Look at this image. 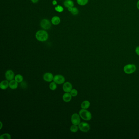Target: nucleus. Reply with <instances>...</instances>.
<instances>
[{
    "label": "nucleus",
    "instance_id": "obj_1",
    "mask_svg": "<svg viewBox=\"0 0 139 139\" xmlns=\"http://www.w3.org/2000/svg\"><path fill=\"white\" fill-rule=\"evenodd\" d=\"M36 38L40 41H46L48 38V34L47 32L44 30H40L36 34Z\"/></svg>",
    "mask_w": 139,
    "mask_h": 139
},
{
    "label": "nucleus",
    "instance_id": "obj_2",
    "mask_svg": "<svg viewBox=\"0 0 139 139\" xmlns=\"http://www.w3.org/2000/svg\"><path fill=\"white\" fill-rule=\"evenodd\" d=\"M79 114L81 118L84 120L89 121L91 120L92 115L89 111L85 109H81L79 112Z\"/></svg>",
    "mask_w": 139,
    "mask_h": 139
},
{
    "label": "nucleus",
    "instance_id": "obj_3",
    "mask_svg": "<svg viewBox=\"0 0 139 139\" xmlns=\"http://www.w3.org/2000/svg\"><path fill=\"white\" fill-rule=\"evenodd\" d=\"M136 70V66L133 64H128L125 66L124 68V72L127 74H132Z\"/></svg>",
    "mask_w": 139,
    "mask_h": 139
},
{
    "label": "nucleus",
    "instance_id": "obj_4",
    "mask_svg": "<svg viewBox=\"0 0 139 139\" xmlns=\"http://www.w3.org/2000/svg\"><path fill=\"white\" fill-rule=\"evenodd\" d=\"M81 117L78 113H74L71 117V122L74 125H78L81 123Z\"/></svg>",
    "mask_w": 139,
    "mask_h": 139
},
{
    "label": "nucleus",
    "instance_id": "obj_5",
    "mask_svg": "<svg viewBox=\"0 0 139 139\" xmlns=\"http://www.w3.org/2000/svg\"><path fill=\"white\" fill-rule=\"evenodd\" d=\"M79 129L83 132H87L90 130V127L89 124L87 123L82 122L78 125Z\"/></svg>",
    "mask_w": 139,
    "mask_h": 139
},
{
    "label": "nucleus",
    "instance_id": "obj_6",
    "mask_svg": "<svg viewBox=\"0 0 139 139\" xmlns=\"http://www.w3.org/2000/svg\"><path fill=\"white\" fill-rule=\"evenodd\" d=\"M65 79L64 77L61 75L58 74L55 75L53 78V81L58 85H61L65 82Z\"/></svg>",
    "mask_w": 139,
    "mask_h": 139
},
{
    "label": "nucleus",
    "instance_id": "obj_7",
    "mask_svg": "<svg viewBox=\"0 0 139 139\" xmlns=\"http://www.w3.org/2000/svg\"><path fill=\"white\" fill-rule=\"evenodd\" d=\"M72 85L70 82H65L63 85V90L65 93H70L72 89Z\"/></svg>",
    "mask_w": 139,
    "mask_h": 139
},
{
    "label": "nucleus",
    "instance_id": "obj_8",
    "mask_svg": "<svg viewBox=\"0 0 139 139\" xmlns=\"http://www.w3.org/2000/svg\"><path fill=\"white\" fill-rule=\"evenodd\" d=\"M41 25L42 28L45 29H48L50 28L51 24L50 21L47 19H43L41 21Z\"/></svg>",
    "mask_w": 139,
    "mask_h": 139
},
{
    "label": "nucleus",
    "instance_id": "obj_9",
    "mask_svg": "<svg viewBox=\"0 0 139 139\" xmlns=\"http://www.w3.org/2000/svg\"><path fill=\"white\" fill-rule=\"evenodd\" d=\"M5 77L7 80L10 81L15 78V74L12 70H8L6 71Z\"/></svg>",
    "mask_w": 139,
    "mask_h": 139
},
{
    "label": "nucleus",
    "instance_id": "obj_10",
    "mask_svg": "<svg viewBox=\"0 0 139 139\" xmlns=\"http://www.w3.org/2000/svg\"><path fill=\"white\" fill-rule=\"evenodd\" d=\"M53 75L51 73H46L43 76L44 80L47 82H52V81H53Z\"/></svg>",
    "mask_w": 139,
    "mask_h": 139
},
{
    "label": "nucleus",
    "instance_id": "obj_11",
    "mask_svg": "<svg viewBox=\"0 0 139 139\" xmlns=\"http://www.w3.org/2000/svg\"><path fill=\"white\" fill-rule=\"evenodd\" d=\"M9 87V82L8 81H2L0 83V88L2 90H6Z\"/></svg>",
    "mask_w": 139,
    "mask_h": 139
},
{
    "label": "nucleus",
    "instance_id": "obj_12",
    "mask_svg": "<svg viewBox=\"0 0 139 139\" xmlns=\"http://www.w3.org/2000/svg\"><path fill=\"white\" fill-rule=\"evenodd\" d=\"M63 99L65 102H69L71 100L72 96L70 93H65L63 95Z\"/></svg>",
    "mask_w": 139,
    "mask_h": 139
},
{
    "label": "nucleus",
    "instance_id": "obj_13",
    "mask_svg": "<svg viewBox=\"0 0 139 139\" xmlns=\"http://www.w3.org/2000/svg\"><path fill=\"white\" fill-rule=\"evenodd\" d=\"M18 87V82L15 80H13L9 82V87L12 89H17Z\"/></svg>",
    "mask_w": 139,
    "mask_h": 139
},
{
    "label": "nucleus",
    "instance_id": "obj_14",
    "mask_svg": "<svg viewBox=\"0 0 139 139\" xmlns=\"http://www.w3.org/2000/svg\"><path fill=\"white\" fill-rule=\"evenodd\" d=\"M90 106V103L88 100H85L82 102L81 107L82 109H87Z\"/></svg>",
    "mask_w": 139,
    "mask_h": 139
},
{
    "label": "nucleus",
    "instance_id": "obj_15",
    "mask_svg": "<svg viewBox=\"0 0 139 139\" xmlns=\"http://www.w3.org/2000/svg\"><path fill=\"white\" fill-rule=\"evenodd\" d=\"M64 6H65L67 8L72 7L74 6L73 2L71 0H66L65 1H64Z\"/></svg>",
    "mask_w": 139,
    "mask_h": 139
},
{
    "label": "nucleus",
    "instance_id": "obj_16",
    "mask_svg": "<svg viewBox=\"0 0 139 139\" xmlns=\"http://www.w3.org/2000/svg\"><path fill=\"white\" fill-rule=\"evenodd\" d=\"M15 81H16L18 83H21L22 82H23V78L22 75L18 74L16 75L14 78Z\"/></svg>",
    "mask_w": 139,
    "mask_h": 139
},
{
    "label": "nucleus",
    "instance_id": "obj_17",
    "mask_svg": "<svg viewBox=\"0 0 139 139\" xmlns=\"http://www.w3.org/2000/svg\"><path fill=\"white\" fill-rule=\"evenodd\" d=\"M60 20L59 17H54L52 18V22L53 25H57L59 24L60 23Z\"/></svg>",
    "mask_w": 139,
    "mask_h": 139
},
{
    "label": "nucleus",
    "instance_id": "obj_18",
    "mask_svg": "<svg viewBox=\"0 0 139 139\" xmlns=\"http://www.w3.org/2000/svg\"><path fill=\"white\" fill-rule=\"evenodd\" d=\"M78 129H79V127H78V125L73 124L70 127V130L71 132L76 133L78 130Z\"/></svg>",
    "mask_w": 139,
    "mask_h": 139
},
{
    "label": "nucleus",
    "instance_id": "obj_19",
    "mask_svg": "<svg viewBox=\"0 0 139 139\" xmlns=\"http://www.w3.org/2000/svg\"><path fill=\"white\" fill-rule=\"evenodd\" d=\"M49 89H50L51 90H52V91H54V90H56L57 88V84L56 83H55L54 82H52L49 84Z\"/></svg>",
    "mask_w": 139,
    "mask_h": 139
},
{
    "label": "nucleus",
    "instance_id": "obj_20",
    "mask_svg": "<svg viewBox=\"0 0 139 139\" xmlns=\"http://www.w3.org/2000/svg\"><path fill=\"white\" fill-rule=\"evenodd\" d=\"M0 139H11V136L10 134L4 133L0 135Z\"/></svg>",
    "mask_w": 139,
    "mask_h": 139
},
{
    "label": "nucleus",
    "instance_id": "obj_21",
    "mask_svg": "<svg viewBox=\"0 0 139 139\" xmlns=\"http://www.w3.org/2000/svg\"><path fill=\"white\" fill-rule=\"evenodd\" d=\"M89 0H77V1L78 4L81 6H85L88 2Z\"/></svg>",
    "mask_w": 139,
    "mask_h": 139
},
{
    "label": "nucleus",
    "instance_id": "obj_22",
    "mask_svg": "<svg viewBox=\"0 0 139 139\" xmlns=\"http://www.w3.org/2000/svg\"><path fill=\"white\" fill-rule=\"evenodd\" d=\"M70 93L72 97H75L78 94V91L75 89H72Z\"/></svg>",
    "mask_w": 139,
    "mask_h": 139
},
{
    "label": "nucleus",
    "instance_id": "obj_23",
    "mask_svg": "<svg viewBox=\"0 0 139 139\" xmlns=\"http://www.w3.org/2000/svg\"><path fill=\"white\" fill-rule=\"evenodd\" d=\"M55 9V10L57 12H63V10H64V9H63V7L60 6H58L57 7H56Z\"/></svg>",
    "mask_w": 139,
    "mask_h": 139
},
{
    "label": "nucleus",
    "instance_id": "obj_24",
    "mask_svg": "<svg viewBox=\"0 0 139 139\" xmlns=\"http://www.w3.org/2000/svg\"><path fill=\"white\" fill-rule=\"evenodd\" d=\"M71 12L73 15H77L79 13V11L76 7H74L73 8Z\"/></svg>",
    "mask_w": 139,
    "mask_h": 139
},
{
    "label": "nucleus",
    "instance_id": "obj_25",
    "mask_svg": "<svg viewBox=\"0 0 139 139\" xmlns=\"http://www.w3.org/2000/svg\"><path fill=\"white\" fill-rule=\"evenodd\" d=\"M135 52L137 53V54L139 56V46H137L135 49Z\"/></svg>",
    "mask_w": 139,
    "mask_h": 139
},
{
    "label": "nucleus",
    "instance_id": "obj_26",
    "mask_svg": "<svg viewBox=\"0 0 139 139\" xmlns=\"http://www.w3.org/2000/svg\"><path fill=\"white\" fill-rule=\"evenodd\" d=\"M137 7L138 9L139 10V0H138V1L137 3Z\"/></svg>",
    "mask_w": 139,
    "mask_h": 139
},
{
    "label": "nucleus",
    "instance_id": "obj_27",
    "mask_svg": "<svg viewBox=\"0 0 139 139\" xmlns=\"http://www.w3.org/2000/svg\"><path fill=\"white\" fill-rule=\"evenodd\" d=\"M31 1L33 3H36L38 2V0H31Z\"/></svg>",
    "mask_w": 139,
    "mask_h": 139
},
{
    "label": "nucleus",
    "instance_id": "obj_28",
    "mask_svg": "<svg viewBox=\"0 0 139 139\" xmlns=\"http://www.w3.org/2000/svg\"><path fill=\"white\" fill-rule=\"evenodd\" d=\"M57 2L56 1V0H53V5H56L57 4Z\"/></svg>",
    "mask_w": 139,
    "mask_h": 139
},
{
    "label": "nucleus",
    "instance_id": "obj_29",
    "mask_svg": "<svg viewBox=\"0 0 139 139\" xmlns=\"http://www.w3.org/2000/svg\"><path fill=\"white\" fill-rule=\"evenodd\" d=\"M0 129H1L2 127H3V123L2 122H0Z\"/></svg>",
    "mask_w": 139,
    "mask_h": 139
},
{
    "label": "nucleus",
    "instance_id": "obj_30",
    "mask_svg": "<svg viewBox=\"0 0 139 139\" xmlns=\"http://www.w3.org/2000/svg\"><path fill=\"white\" fill-rule=\"evenodd\" d=\"M72 7H69V8H68L69 11H70V12H71L72 10Z\"/></svg>",
    "mask_w": 139,
    "mask_h": 139
}]
</instances>
